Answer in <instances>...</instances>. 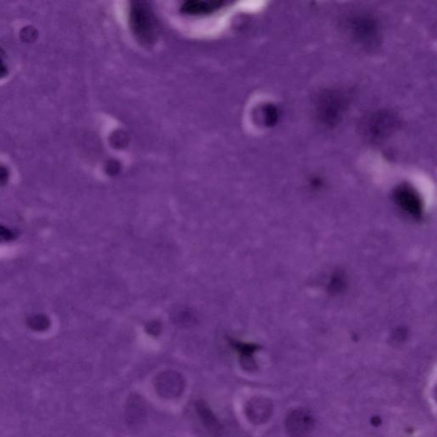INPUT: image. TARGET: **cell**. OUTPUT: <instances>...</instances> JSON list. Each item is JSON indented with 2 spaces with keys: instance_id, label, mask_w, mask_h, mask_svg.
Segmentation results:
<instances>
[{
  "instance_id": "52a82bcc",
  "label": "cell",
  "mask_w": 437,
  "mask_h": 437,
  "mask_svg": "<svg viewBox=\"0 0 437 437\" xmlns=\"http://www.w3.org/2000/svg\"><path fill=\"white\" fill-rule=\"evenodd\" d=\"M184 382L180 375L169 372L159 375L155 385H156L157 392L162 397L175 398L182 394Z\"/></svg>"
},
{
  "instance_id": "7a4b0ae2",
  "label": "cell",
  "mask_w": 437,
  "mask_h": 437,
  "mask_svg": "<svg viewBox=\"0 0 437 437\" xmlns=\"http://www.w3.org/2000/svg\"><path fill=\"white\" fill-rule=\"evenodd\" d=\"M399 125L396 115L389 110H379L363 119L359 130L370 141L378 142L390 136Z\"/></svg>"
},
{
  "instance_id": "30bf717a",
  "label": "cell",
  "mask_w": 437,
  "mask_h": 437,
  "mask_svg": "<svg viewBox=\"0 0 437 437\" xmlns=\"http://www.w3.org/2000/svg\"><path fill=\"white\" fill-rule=\"evenodd\" d=\"M196 409L201 420H203V423L208 430L215 433V434L217 433L220 431V424L214 413L208 408L206 403H204L202 401L197 402Z\"/></svg>"
},
{
  "instance_id": "3957f363",
  "label": "cell",
  "mask_w": 437,
  "mask_h": 437,
  "mask_svg": "<svg viewBox=\"0 0 437 437\" xmlns=\"http://www.w3.org/2000/svg\"><path fill=\"white\" fill-rule=\"evenodd\" d=\"M346 28L355 42L365 48H376L380 38L378 22L366 14L352 15L347 20Z\"/></svg>"
},
{
  "instance_id": "6da1fadb",
  "label": "cell",
  "mask_w": 437,
  "mask_h": 437,
  "mask_svg": "<svg viewBox=\"0 0 437 437\" xmlns=\"http://www.w3.org/2000/svg\"><path fill=\"white\" fill-rule=\"evenodd\" d=\"M349 96L340 89H327L320 92L315 101V112L320 124L334 127L342 121L349 108Z\"/></svg>"
},
{
  "instance_id": "277c9868",
  "label": "cell",
  "mask_w": 437,
  "mask_h": 437,
  "mask_svg": "<svg viewBox=\"0 0 437 437\" xmlns=\"http://www.w3.org/2000/svg\"><path fill=\"white\" fill-rule=\"evenodd\" d=\"M315 420L308 409L293 410L285 420V428L291 437H307L315 429Z\"/></svg>"
},
{
  "instance_id": "8992f818",
  "label": "cell",
  "mask_w": 437,
  "mask_h": 437,
  "mask_svg": "<svg viewBox=\"0 0 437 437\" xmlns=\"http://www.w3.org/2000/svg\"><path fill=\"white\" fill-rule=\"evenodd\" d=\"M131 29L141 40L148 41L153 32V22L148 9L142 6L131 7L130 13Z\"/></svg>"
},
{
  "instance_id": "5b68a950",
  "label": "cell",
  "mask_w": 437,
  "mask_h": 437,
  "mask_svg": "<svg viewBox=\"0 0 437 437\" xmlns=\"http://www.w3.org/2000/svg\"><path fill=\"white\" fill-rule=\"evenodd\" d=\"M394 199L401 210L412 217L419 219L423 215L422 199L415 189L407 185H402L394 192Z\"/></svg>"
},
{
  "instance_id": "7c38bea8",
  "label": "cell",
  "mask_w": 437,
  "mask_h": 437,
  "mask_svg": "<svg viewBox=\"0 0 437 437\" xmlns=\"http://www.w3.org/2000/svg\"><path fill=\"white\" fill-rule=\"evenodd\" d=\"M6 72H7L6 67V65L3 64L1 53H0V77L6 76Z\"/></svg>"
},
{
  "instance_id": "9c48e42d",
  "label": "cell",
  "mask_w": 437,
  "mask_h": 437,
  "mask_svg": "<svg viewBox=\"0 0 437 437\" xmlns=\"http://www.w3.org/2000/svg\"><path fill=\"white\" fill-rule=\"evenodd\" d=\"M223 6L222 1H202V0H192L185 2L182 6L185 13L200 15L211 13Z\"/></svg>"
},
{
  "instance_id": "ba28073f",
  "label": "cell",
  "mask_w": 437,
  "mask_h": 437,
  "mask_svg": "<svg viewBox=\"0 0 437 437\" xmlns=\"http://www.w3.org/2000/svg\"><path fill=\"white\" fill-rule=\"evenodd\" d=\"M273 412L272 401L265 397H255L251 399L246 407V415L255 424H262L268 422Z\"/></svg>"
},
{
  "instance_id": "8fae6325",
  "label": "cell",
  "mask_w": 437,
  "mask_h": 437,
  "mask_svg": "<svg viewBox=\"0 0 437 437\" xmlns=\"http://www.w3.org/2000/svg\"><path fill=\"white\" fill-rule=\"evenodd\" d=\"M266 123L268 125H273L278 122V111L276 107L269 106L265 109Z\"/></svg>"
}]
</instances>
